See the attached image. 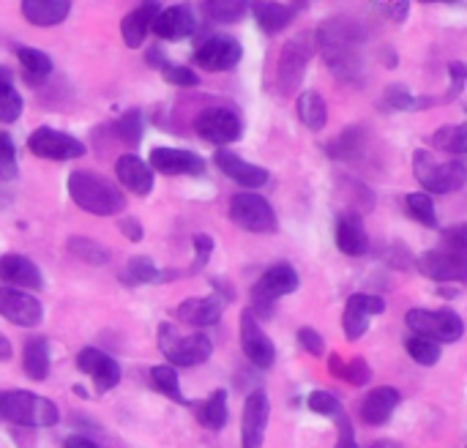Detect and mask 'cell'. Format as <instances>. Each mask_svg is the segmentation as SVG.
<instances>
[{
    "label": "cell",
    "mask_w": 467,
    "mask_h": 448,
    "mask_svg": "<svg viewBox=\"0 0 467 448\" xmlns=\"http://www.w3.org/2000/svg\"><path fill=\"white\" fill-rule=\"evenodd\" d=\"M364 30L350 16L328 19L317 30V52H323L334 77L348 85H364Z\"/></svg>",
    "instance_id": "cell-1"
},
{
    "label": "cell",
    "mask_w": 467,
    "mask_h": 448,
    "mask_svg": "<svg viewBox=\"0 0 467 448\" xmlns=\"http://www.w3.org/2000/svg\"><path fill=\"white\" fill-rule=\"evenodd\" d=\"M68 194L85 214L93 216H118L126 208L123 192L93 170H74L68 175Z\"/></svg>",
    "instance_id": "cell-2"
},
{
    "label": "cell",
    "mask_w": 467,
    "mask_h": 448,
    "mask_svg": "<svg viewBox=\"0 0 467 448\" xmlns=\"http://www.w3.org/2000/svg\"><path fill=\"white\" fill-rule=\"evenodd\" d=\"M0 419L19 427H55L60 422V411L41 394L14 389L0 394Z\"/></svg>",
    "instance_id": "cell-3"
},
{
    "label": "cell",
    "mask_w": 467,
    "mask_h": 448,
    "mask_svg": "<svg viewBox=\"0 0 467 448\" xmlns=\"http://www.w3.org/2000/svg\"><path fill=\"white\" fill-rule=\"evenodd\" d=\"M413 172L416 181L424 186V194H451L462 189L467 181L465 159H449L438 161L430 151H416L413 153Z\"/></svg>",
    "instance_id": "cell-4"
},
{
    "label": "cell",
    "mask_w": 467,
    "mask_h": 448,
    "mask_svg": "<svg viewBox=\"0 0 467 448\" xmlns=\"http://www.w3.org/2000/svg\"><path fill=\"white\" fill-rule=\"evenodd\" d=\"M301 285V276L298 271L290 266V263H276L271 266L252 287V307L249 312L254 315V320L260 318H271L274 309H276V301L296 293Z\"/></svg>",
    "instance_id": "cell-5"
},
{
    "label": "cell",
    "mask_w": 467,
    "mask_h": 448,
    "mask_svg": "<svg viewBox=\"0 0 467 448\" xmlns=\"http://www.w3.org/2000/svg\"><path fill=\"white\" fill-rule=\"evenodd\" d=\"M159 350L175 367H197L205 364L213 353V342L205 334H181L172 323L159 326Z\"/></svg>",
    "instance_id": "cell-6"
},
{
    "label": "cell",
    "mask_w": 467,
    "mask_h": 448,
    "mask_svg": "<svg viewBox=\"0 0 467 448\" xmlns=\"http://www.w3.org/2000/svg\"><path fill=\"white\" fill-rule=\"evenodd\" d=\"M405 323L416 337L432 339L438 345L460 342L462 334H465L462 318L457 312H451V309H410Z\"/></svg>",
    "instance_id": "cell-7"
},
{
    "label": "cell",
    "mask_w": 467,
    "mask_h": 448,
    "mask_svg": "<svg viewBox=\"0 0 467 448\" xmlns=\"http://www.w3.org/2000/svg\"><path fill=\"white\" fill-rule=\"evenodd\" d=\"M317 55V33H298L293 36L279 55V90L282 93H296L309 60Z\"/></svg>",
    "instance_id": "cell-8"
},
{
    "label": "cell",
    "mask_w": 467,
    "mask_h": 448,
    "mask_svg": "<svg viewBox=\"0 0 467 448\" xmlns=\"http://www.w3.org/2000/svg\"><path fill=\"white\" fill-rule=\"evenodd\" d=\"M230 219L249 233H276V214L271 203L254 192H238L230 200Z\"/></svg>",
    "instance_id": "cell-9"
},
{
    "label": "cell",
    "mask_w": 467,
    "mask_h": 448,
    "mask_svg": "<svg viewBox=\"0 0 467 448\" xmlns=\"http://www.w3.org/2000/svg\"><path fill=\"white\" fill-rule=\"evenodd\" d=\"M27 151L38 159L49 161H68V159H82L85 156V142L71 137L68 131L52 129V126H38L27 137Z\"/></svg>",
    "instance_id": "cell-10"
},
{
    "label": "cell",
    "mask_w": 467,
    "mask_h": 448,
    "mask_svg": "<svg viewBox=\"0 0 467 448\" xmlns=\"http://www.w3.org/2000/svg\"><path fill=\"white\" fill-rule=\"evenodd\" d=\"M194 131L197 137H202L205 142H213L219 148L230 145V142H238L241 134H244V123L241 118L227 109V107H208L197 115L194 120Z\"/></svg>",
    "instance_id": "cell-11"
},
{
    "label": "cell",
    "mask_w": 467,
    "mask_h": 448,
    "mask_svg": "<svg viewBox=\"0 0 467 448\" xmlns=\"http://www.w3.org/2000/svg\"><path fill=\"white\" fill-rule=\"evenodd\" d=\"M268 422H271V402H268V394L263 389H257L244 402V416H241V443H244V448H263Z\"/></svg>",
    "instance_id": "cell-12"
},
{
    "label": "cell",
    "mask_w": 467,
    "mask_h": 448,
    "mask_svg": "<svg viewBox=\"0 0 467 448\" xmlns=\"http://www.w3.org/2000/svg\"><path fill=\"white\" fill-rule=\"evenodd\" d=\"M419 271L435 282H465L467 279V255L454 249H430L419 257Z\"/></svg>",
    "instance_id": "cell-13"
},
{
    "label": "cell",
    "mask_w": 467,
    "mask_h": 448,
    "mask_svg": "<svg viewBox=\"0 0 467 448\" xmlns=\"http://www.w3.org/2000/svg\"><path fill=\"white\" fill-rule=\"evenodd\" d=\"M241 41L233 36H211L194 49V63L205 71H227L241 63Z\"/></svg>",
    "instance_id": "cell-14"
},
{
    "label": "cell",
    "mask_w": 467,
    "mask_h": 448,
    "mask_svg": "<svg viewBox=\"0 0 467 448\" xmlns=\"http://www.w3.org/2000/svg\"><path fill=\"white\" fill-rule=\"evenodd\" d=\"M241 348L244 356L257 367V370H271L276 361V348L268 339V334L263 331L260 320H254V315L246 309L241 312Z\"/></svg>",
    "instance_id": "cell-15"
},
{
    "label": "cell",
    "mask_w": 467,
    "mask_h": 448,
    "mask_svg": "<svg viewBox=\"0 0 467 448\" xmlns=\"http://www.w3.org/2000/svg\"><path fill=\"white\" fill-rule=\"evenodd\" d=\"M0 318L19 328H36L44 318V307L36 296L0 285Z\"/></svg>",
    "instance_id": "cell-16"
},
{
    "label": "cell",
    "mask_w": 467,
    "mask_h": 448,
    "mask_svg": "<svg viewBox=\"0 0 467 448\" xmlns=\"http://www.w3.org/2000/svg\"><path fill=\"white\" fill-rule=\"evenodd\" d=\"M213 159H216V167H219L230 181H235L238 186H244L246 192L260 189V186H265V183L271 181V172H268L265 167L252 164V161L241 159L238 153L227 151V148H219Z\"/></svg>",
    "instance_id": "cell-17"
},
{
    "label": "cell",
    "mask_w": 467,
    "mask_h": 448,
    "mask_svg": "<svg viewBox=\"0 0 467 448\" xmlns=\"http://www.w3.org/2000/svg\"><path fill=\"white\" fill-rule=\"evenodd\" d=\"M77 370L85 372L93 380L96 391H101V394L109 391V389H115L120 383V367H118V361L112 356H107L104 350H96V348L79 350Z\"/></svg>",
    "instance_id": "cell-18"
},
{
    "label": "cell",
    "mask_w": 467,
    "mask_h": 448,
    "mask_svg": "<svg viewBox=\"0 0 467 448\" xmlns=\"http://www.w3.org/2000/svg\"><path fill=\"white\" fill-rule=\"evenodd\" d=\"M148 167L161 175H205V159L183 148H153Z\"/></svg>",
    "instance_id": "cell-19"
},
{
    "label": "cell",
    "mask_w": 467,
    "mask_h": 448,
    "mask_svg": "<svg viewBox=\"0 0 467 448\" xmlns=\"http://www.w3.org/2000/svg\"><path fill=\"white\" fill-rule=\"evenodd\" d=\"M0 282H5V287H22V290L44 287V276L38 266L22 255H0Z\"/></svg>",
    "instance_id": "cell-20"
},
{
    "label": "cell",
    "mask_w": 467,
    "mask_h": 448,
    "mask_svg": "<svg viewBox=\"0 0 467 448\" xmlns=\"http://www.w3.org/2000/svg\"><path fill=\"white\" fill-rule=\"evenodd\" d=\"M197 27V19L192 14V8L186 5H170V8H161L150 25V30L164 38V41H181V38H189Z\"/></svg>",
    "instance_id": "cell-21"
},
{
    "label": "cell",
    "mask_w": 467,
    "mask_h": 448,
    "mask_svg": "<svg viewBox=\"0 0 467 448\" xmlns=\"http://www.w3.org/2000/svg\"><path fill=\"white\" fill-rule=\"evenodd\" d=\"M337 246L348 257H361L369 252V235L356 211H348L337 219Z\"/></svg>",
    "instance_id": "cell-22"
},
{
    "label": "cell",
    "mask_w": 467,
    "mask_h": 448,
    "mask_svg": "<svg viewBox=\"0 0 467 448\" xmlns=\"http://www.w3.org/2000/svg\"><path fill=\"white\" fill-rule=\"evenodd\" d=\"M400 402H402V394L397 389L380 386V389L369 391L367 400L361 402V422L369 427H383V424H389V419L394 416Z\"/></svg>",
    "instance_id": "cell-23"
},
{
    "label": "cell",
    "mask_w": 467,
    "mask_h": 448,
    "mask_svg": "<svg viewBox=\"0 0 467 448\" xmlns=\"http://www.w3.org/2000/svg\"><path fill=\"white\" fill-rule=\"evenodd\" d=\"M309 3H249V11L254 14L257 25L265 33L285 30Z\"/></svg>",
    "instance_id": "cell-24"
},
{
    "label": "cell",
    "mask_w": 467,
    "mask_h": 448,
    "mask_svg": "<svg viewBox=\"0 0 467 448\" xmlns=\"http://www.w3.org/2000/svg\"><path fill=\"white\" fill-rule=\"evenodd\" d=\"M115 175H118V181H120L129 192H134V194H140V197L150 194V189H153V170L148 167V161H142V159L134 156V153H126V156L118 159Z\"/></svg>",
    "instance_id": "cell-25"
},
{
    "label": "cell",
    "mask_w": 467,
    "mask_h": 448,
    "mask_svg": "<svg viewBox=\"0 0 467 448\" xmlns=\"http://www.w3.org/2000/svg\"><path fill=\"white\" fill-rule=\"evenodd\" d=\"M175 315L194 326V328H211L222 320V301L213 298V296H205V298H186L178 304Z\"/></svg>",
    "instance_id": "cell-26"
},
{
    "label": "cell",
    "mask_w": 467,
    "mask_h": 448,
    "mask_svg": "<svg viewBox=\"0 0 467 448\" xmlns=\"http://www.w3.org/2000/svg\"><path fill=\"white\" fill-rule=\"evenodd\" d=\"M159 11H161L159 3H142L140 8H134V11H129V14L123 16L120 33H123L126 47L137 49V47L145 41V36H148V30H150V25H153V19H156Z\"/></svg>",
    "instance_id": "cell-27"
},
{
    "label": "cell",
    "mask_w": 467,
    "mask_h": 448,
    "mask_svg": "<svg viewBox=\"0 0 467 448\" xmlns=\"http://www.w3.org/2000/svg\"><path fill=\"white\" fill-rule=\"evenodd\" d=\"M19 5H22V16L41 27H52L63 22L71 11L68 0H22Z\"/></svg>",
    "instance_id": "cell-28"
},
{
    "label": "cell",
    "mask_w": 467,
    "mask_h": 448,
    "mask_svg": "<svg viewBox=\"0 0 467 448\" xmlns=\"http://www.w3.org/2000/svg\"><path fill=\"white\" fill-rule=\"evenodd\" d=\"M148 63H150L156 71H161V77H164L167 82H172V85H178V88H197V85H200V74H197V71H192L189 66H181V63H170L159 47H150V49H148Z\"/></svg>",
    "instance_id": "cell-29"
},
{
    "label": "cell",
    "mask_w": 467,
    "mask_h": 448,
    "mask_svg": "<svg viewBox=\"0 0 467 448\" xmlns=\"http://www.w3.org/2000/svg\"><path fill=\"white\" fill-rule=\"evenodd\" d=\"M296 109H298L301 123H304L309 131H323V129H326V123H328V104H326V99H323L317 90H304V93L298 96Z\"/></svg>",
    "instance_id": "cell-30"
},
{
    "label": "cell",
    "mask_w": 467,
    "mask_h": 448,
    "mask_svg": "<svg viewBox=\"0 0 467 448\" xmlns=\"http://www.w3.org/2000/svg\"><path fill=\"white\" fill-rule=\"evenodd\" d=\"M22 367H25L30 380H38V383L47 380V375H49V342L44 337H36L25 345Z\"/></svg>",
    "instance_id": "cell-31"
},
{
    "label": "cell",
    "mask_w": 467,
    "mask_h": 448,
    "mask_svg": "<svg viewBox=\"0 0 467 448\" xmlns=\"http://www.w3.org/2000/svg\"><path fill=\"white\" fill-rule=\"evenodd\" d=\"M328 370H331V375H337V378H342L345 383H350V386H367L369 380H372V367L367 364V359H361V356H356V359H350V361H342V356H331V361H328Z\"/></svg>",
    "instance_id": "cell-32"
},
{
    "label": "cell",
    "mask_w": 467,
    "mask_h": 448,
    "mask_svg": "<svg viewBox=\"0 0 467 448\" xmlns=\"http://www.w3.org/2000/svg\"><path fill=\"white\" fill-rule=\"evenodd\" d=\"M227 419H230V411H227V391L224 389H216L200 408V424L205 430H224L227 427Z\"/></svg>",
    "instance_id": "cell-33"
},
{
    "label": "cell",
    "mask_w": 467,
    "mask_h": 448,
    "mask_svg": "<svg viewBox=\"0 0 467 448\" xmlns=\"http://www.w3.org/2000/svg\"><path fill=\"white\" fill-rule=\"evenodd\" d=\"M16 57L25 68L27 82H41L52 74V57L36 47H16Z\"/></svg>",
    "instance_id": "cell-34"
},
{
    "label": "cell",
    "mask_w": 467,
    "mask_h": 448,
    "mask_svg": "<svg viewBox=\"0 0 467 448\" xmlns=\"http://www.w3.org/2000/svg\"><path fill=\"white\" fill-rule=\"evenodd\" d=\"M432 145L451 153L454 159H462L467 153V126L457 123V126H443L432 134Z\"/></svg>",
    "instance_id": "cell-35"
},
{
    "label": "cell",
    "mask_w": 467,
    "mask_h": 448,
    "mask_svg": "<svg viewBox=\"0 0 467 448\" xmlns=\"http://www.w3.org/2000/svg\"><path fill=\"white\" fill-rule=\"evenodd\" d=\"M202 8L219 25L241 22L249 14V3H244V0H208V3H202Z\"/></svg>",
    "instance_id": "cell-36"
},
{
    "label": "cell",
    "mask_w": 467,
    "mask_h": 448,
    "mask_svg": "<svg viewBox=\"0 0 467 448\" xmlns=\"http://www.w3.org/2000/svg\"><path fill=\"white\" fill-rule=\"evenodd\" d=\"M68 252H71L74 257H79L82 263H88V266H107V263H109V252H107L99 241L85 238V235L68 238Z\"/></svg>",
    "instance_id": "cell-37"
},
{
    "label": "cell",
    "mask_w": 467,
    "mask_h": 448,
    "mask_svg": "<svg viewBox=\"0 0 467 448\" xmlns=\"http://www.w3.org/2000/svg\"><path fill=\"white\" fill-rule=\"evenodd\" d=\"M405 211H408V216L416 219L419 224H424V227H438V214H435V203H432L430 194H424V192L408 194V197H405Z\"/></svg>",
    "instance_id": "cell-38"
},
{
    "label": "cell",
    "mask_w": 467,
    "mask_h": 448,
    "mask_svg": "<svg viewBox=\"0 0 467 448\" xmlns=\"http://www.w3.org/2000/svg\"><path fill=\"white\" fill-rule=\"evenodd\" d=\"M383 104L389 109H421L427 104H435L432 99H416V93H410L408 85H389L386 93H383Z\"/></svg>",
    "instance_id": "cell-39"
},
{
    "label": "cell",
    "mask_w": 467,
    "mask_h": 448,
    "mask_svg": "<svg viewBox=\"0 0 467 448\" xmlns=\"http://www.w3.org/2000/svg\"><path fill=\"white\" fill-rule=\"evenodd\" d=\"M150 383L156 391H161L164 397H170L175 405H186L183 394H181V380H178V372L172 367H153L150 370Z\"/></svg>",
    "instance_id": "cell-40"
},
{
    "label": "cell",
    "mask_w": 467,
    "mask_h": 448,
    "mask_svg": "<svg viewBox=\"0 0 467 448\" xmlns=\"http://www.w3.org/2000/svg\"><path fill=\"white\" fill-rule=\"evenodd\" d=\"M115 134L123 145L137 148L142 142V112L140 109H129L115 120Z\"/></svg>",
    "instance_id": "cell-41"
},
{
    "label": "cell",
    "mask_w": 467,
    "mask_h": 448,
    "mask_svg": "<svg viewBox=\"0 0 467 448\" xmlns=\"http://www.w3.org/2000/svg\"><path fill=\"white\" fill-rule=\"evenodd\" d=\"M328 153H331V159H348V161L358 159V153H361V129L358 126L348 129L342 137H337L328 145Z\"/></svg>",
    "instance_id": "cell-42"
},
{
    "label": "cell",
    "mask_w": 467,
    "mask_h": 448,
    "mask_svg": "<svg viewBox=\"0 0 467 448\" xmlns=\"http://www.w3.org/2000/svg\"><path fill=\"white\" fill-rule=\"evenodd\" d=\"M161 279V271L156 268V263L145 255L140 257H131L129 266H126V282L131 285H148V282H159Z\"/></svg>",
    "instance_id": "cell-43"
},
{
    "label": "cell",
    "mask_w": 467,
    "mask_h": 448,
    "mask_svg": "<svg viewBox=\"0 0 467 448\" xmlns=\"http://www.w3.org/2000/svg\"><path fill=\"white\" fill-rule=\"evenodd\" d=\"M408 356L421 364V367H435L441 361V345L424 337H410L408 339Z\"/></svg>",
    "instance_id": "cell-44"
},
{
    "label": "cell",
    "mask_w": 467,
    "mask_h": 448,
    "mask_svg": "<svg viewBox=\"0 0 467 448\" xmlns=\"http://www.w3.org/2000/svg\"><path fill=\"white\" fill-rule=\"evenodd\" d=\"M22 96L11 88V82H0V123H14L22 115Z\"/></svg>",
    "instance_id": "cell-45"
},
{
    "label": "cell",
    "mask_w": 467,
    "mask_h": 448,
    "mask_svg": "<svg viewBox=\"0 0 467 448\" xmlns=\"http://www.w3.org/2000/svg\"><path fill=\"white\" fill-rule=\"evenodd\" d=\"M309 411L320 413V416H331V419H339L345 413L342 402L331 394V391H312L309 400H306Z\"/></svg>",
    "instance_id": "cell-46"
},
{
    "label": "cell",
    "mask_w": 467,
    "mask_h": 448,
    "mask_svg": "<svg viewBox=\"0 0 467 448\" xmlns=\"http://www.w3.org/2000/svg\"><path fill=\"white\" fill-rule=\"evenodd\" d=\"M16 175H19V164H16L14 140L8 134H0V178L3 181H14Z\"/></svg>",
    "instance_id": "cell-47"
},
{
    "label": "cell",
    "mask_w": 467,
    "mask_h": 448,
    "mask_svg": "<svg viewBox=\"0 0 467 448\" xmlns=\"http://www.w3.org/2000/svg\"><path fill=\"white\" fill-rule=\"evenodd\" d=\"M342 328H345L348 342H358V339L367 334V328H369V318H367V315H361V312H358V309H353V307H345Z\"/></svg>",
    "instance_id": "cell-48"
},
{
    "label": "cell",
    "mask_w": 467,
    "mask_h": 448,
    "mask_svg": "<svg viewBox=\"0 0 467 448\" xmlns=\"http://www.w3.org/2000/svg\"><path fill=\"white\" fill-rule=\"evenodd\" d=\"M348 307L358 309L361 315L372 318V315H383L386 312V301L380 296H372V293H356L348 298Z\"/></svg>",
    "instance_id": "cell-49"
},
{
    "label": "cell",
    "mask_w": 467,
    "mask_h": 448,
    "mask_svg": "<svg viewBox=\"0 0 467 448\" xmlns=\"http://www.w3.org/2000/svg\"><path fill=\"white\" fill-rule=\"evenodd\" d=\"M192 244H194V263H192V271H200V268L208 266V260H211V255H213V235H208V233H194Z\"/></svg>",
    "instance_id": "cell-50"
},
{
    "label": "cell",
    "mask_w": 467,
    "mask_h": 448,
    "mask_svg": "<svg viewBox=\"0 0 467 448\" xmlns=\"http://www.w3.org/2000/svg\"><path fill=\"white\" fill-rule=\"evenodd\" d=\"M298 342H301V348H304L309 356H315V359H320V356L326 353V342H323V337H320L315 328H301V331H298Z\"/></svg>",
    "instance_id": "cell-51"
},
{
    "label": "cell",
    "mask_w": 467,
    "mask_h": 448,
    "mask_svg": "<svg viewBox=\"0 0 467 448\" xmlns=\"http://www.w3.org/2000/svg\"><path fill=\"white\" fill-rule=\"evenodd\" d=\"M443 246L446 249H454V252H462L467 255V227L465 224H457L451 230L443 233Z\"/></svg>",
    "instance_id": "cell-52"
},
{
    "label": "cell",
    "mask_w": 467,
    "mask_h": 448,
    "mask_svg": "<svg viewBox=\"0 0 467 448\" xmlns=\"http://www.w3.org/2000/svg\"><path fill=\"white\" fill-rule=\"evenodd\" d=\"M337 424H339L337 448H358V443H356V430H353V424H350L348 413H342V416L337 419Z\"/></svg>",
    "instance_id": "cell-53"
},
{
    "label": "cell",
    "mask_w": 467,
    "mask_h": 448,
    "mask_svg": "<svg viewBox=\"0 0 467 448\" xmlns=\"http://www.w3.org/2000/svg\"><path fill=\"white\" fill-rule=\"evenodd\" d=\"M118 227H120V233H123L129 241H134V244H140V241H142V235H145L142 224H140L137 219H131V216L120 219V222H118Z\"/></svg>",
    "instance_id": "cell-54"
},
{
    "label": "cell",
    "mask_w": 467,
    "mask_h": 448,
    "mask_svg": "<svg viewBox=\"0 0 467 448\" xmlns=\"http://www.w3.org/2000/svg\"><path fill=\"white\" fill-rule=\"evenodd\" d=\"M383 8H386V14H389L394 22H405L408 14H410V3H408V0H402V3H383Z\"/></svg>",
    "instance_id": "cell-55"
},
{
    "label": "cell",
    "mask_w": 467,
    "mask_h": 448,
    "mask_svg": "<svg viewBox=\"0 0 467 448\" xmlns=\"http://www.w3.org/2000/svg\"><path fill=\"white\" fill-rule=\"evenodd\" d=\"M451 77H454V90L451 96H457L465 85V63H451Z\"/></svg>",
    "instance_id": "cell-56"
},
{
    "label": "cell",
    "mask_w": 467,
    "mask_h": 448,
    "mask_svg": "<svg viewBox=\"0 0 467 448\" xmlns=\"http://www.w3.org/2000/svg\"><path fill=\"white\" fill-rule=\"evenodd\" d=\"M213 287H219V296H222L224 301H235V290H233V285H230V282H224V279H213Z\"/></svg>",
    "instance_id": "cell-57"
},
{
    "label": "cell",
    "mask_w": 467,
    "mask_h": 448,
    "mask_svg": "<svg viewBox=\"0 0 467 448\" xmlns=\"http://www.w3.org/2000/svg\"><path fill=\"white\" fill-rule=\"evenodd\" d=\"M63 448H99L90 438H82V435H71L66 443H63Z\"/></svg>",
    "instance_id": "cell-58"
},
{
    "label": "cell",
    "mask_w": 467,
    "mask_h": 448,
    "mask_svg": "<svg viewBox=\"0 0 467 448\" xmlns=\"http://www.w3.org/2000/svg\"><path fill=\"white\" fill-rule=\"evenodd\" d=\"M5 359H11V342L0 334V361H5Z\"/></svg>",
    "instance_id": "cell-59"
},
{
    "label": "cell",
    "mask_w": 467,
    "mask_h": 448,
    "mask_svg": "<svg viewBox=\"0 0 467 448\" xmlns=\"http://www.w3.org/2000/svg\"><path fill=\"white\" fill-rule=\"evenodd\" d=\"M367 448H402V443H397V441L386 438V441H375V443H369Z\"/></svg>",
    "instance_id": "cell-60"
},
{
    "label": "cell",
    "mask_w": 467,
    "mask_h": 448,
    "mask_svg": "<svg viewBox=\"0 0 467 448\" xmlns=\"http://www.w3.org/2000/svg\"><path fill=\"white\" fill-rule=\"evenodd\" d=\"M74 394H77V397H82V400H88V391H85L82 386H74Z\"/></svg>",
    "instance_id": "cell-61"
}]
</instances>
